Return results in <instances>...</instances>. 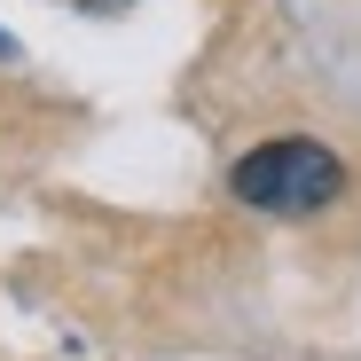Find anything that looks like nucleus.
I'll return each mask as SVG.
<instances>
[{"mask_svg": "<svg viewBox=\"0 0 361 361\" xmlns=\"http://www.w3.org/2000/svg\"><path fill=\"white\" fill-rule=\"evenodd\" d=\"M8 55H16V39H8V32H0V63H8Z\"/></svg>", "mask_w": 361, "mask_h": 361, "instance_id": "f03ea898", "label": "nucleus"}, {"mask_svg": "<svg viewBox=\"0 0 361 361\" xmlns=\"http://www.w3.org/2000/svg\"><path fill=\"white\" fill-rule=\"evenodd\" d=\"M228 189L244 204H259V212H322L345 189V165L322 142H259V149L235 157Z\"/></svg>", "mask_w": 361, "mask_h": 361, "instance_id": "f257e3e1", "label": "nucleus"}, {"mask_svg": "<svg viewBox=\"0 0 361 361\" xmlns=\"http://www.w3.org/2000/svg\"><path fill=\"white\" fill-rule=\"evenodd\" d=\"M94 8H110V0H94Z\"/></svg>", "mask_w": 361, "mask_h": 361, "instance_id": "7ed1b4c3", "label": "nucleus"}]
</instances>
